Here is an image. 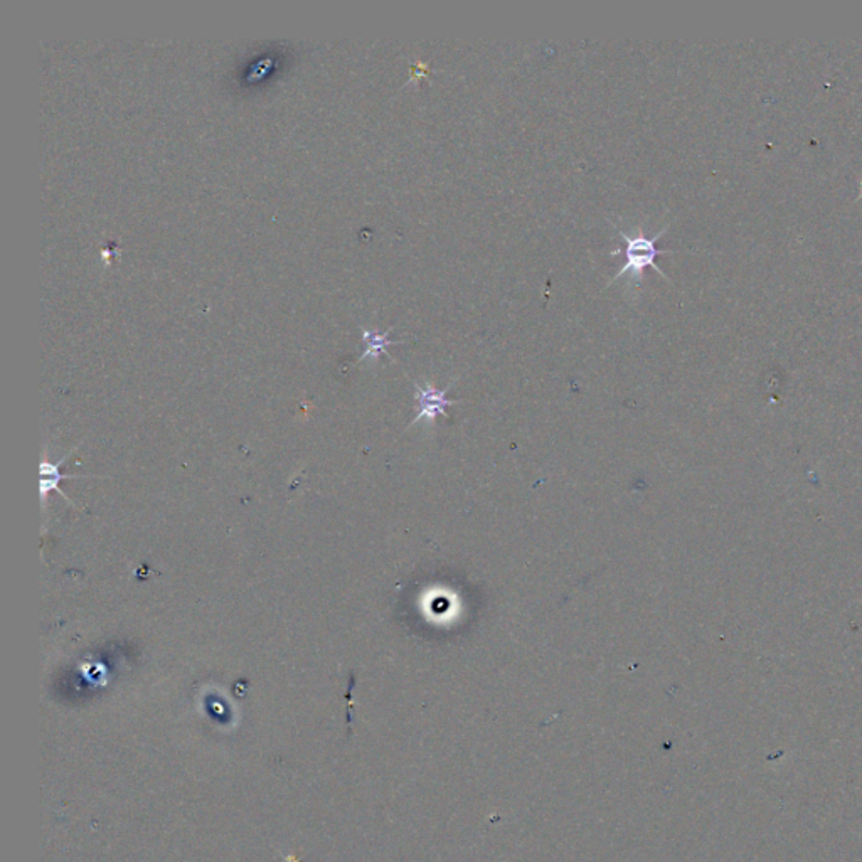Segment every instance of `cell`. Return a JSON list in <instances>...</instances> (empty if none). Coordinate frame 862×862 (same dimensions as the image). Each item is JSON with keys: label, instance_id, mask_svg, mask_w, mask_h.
<instances>
[{"label": "cell", "instance_id": "6da1fadb", "mask_svg": "<svg viewBox=\"0 0 862 862\" xmlns=\"http://www.w3.org/2000/svg\"><path fill=\"white\" fill-rule=\"evenodd\" d=\"M665 232H667V226H665L664 229H661V232H659L658 235L652 236V238H647V236L644 235V233H639V235L630 236L627 235V233H625L624 229H619V235L622 236V238H624L625 248L624 250H622V248H619V250L613 251L612 254L613 257H616V254L624 253L627 260H625L624 266H622V268L619 270V273H616L612 282L619 280V278L622 277V275H625V273H632V275H634L635 278H642L644 270H646L647 266H650V268L655 270V272H658L659 275H662V277L667 278L669 280L667 275H665V273L662 272L661 266H659L658 263H655V258H658L659 254L676 253V250H667V248H658V245H655L658 243V239L661 238V236L664 235Z\"/></svg>", "mask_w": 862, "mask_h": 862}, {"label": "cell", "instance_id": "7a4b0ae2", "mask_svg": "<svg viewBox=\"0 0 862 862\" xmlns=\"http://www.w3.org/2000/svg\"><path fill=\"white\" fill-rule=\"evenodd\" d=\"M450 388H452V385H448L445 389H437L435 386L429 385V383H425L423 388L422 386L415 385L418 415L410 423V426L416 425L420 420H428V422L434 425L438 416H447V411L445 410H447L448 407L457 404V401L448 400L447 398V392Z\"/></svg>", "mask_w": 862, "mask_h": 862}, {"label": "cell", "instance_id": "3957f363", "mask_svg": "<svg viewBox=\"0 0 862 862\" xmlns=\"http://www.w3.org/2000/svg\"><path fill=\"white\" fill-rule=\"evenodd\" d=\"M63 462H64V457L63 459L60 460V462L57 463V465H53V463H48V462L41 463V469H39V472H41L42 475L41 497L46 501V497H48V494L53 492V490H57V492H60L61 496H63L64 499H66V501L70 502V504L75 505L73 504L72 499H70V497H67L66 494H64L63 490L60 489V482L64 480V478H79V477H70V475H61L60 465Z\"/></svg>", "mask_w": 862, "mask_h": 862}, {"label": "cell", "instance_id": "277c9868", "mask_svg": "<svg viewBox=\"0 0 862 862\" xmlns=\"http://www.w3.org/2000/svg\"><path fill=\"white\" fill-rule=\"evenodd\" d=\"M362 339L366 342V351L362 354L361 361L362 359H376L382 354H388L386 349H388L391 343H396L395 340L389 339V330L385 334L376 333V330H364V333H362Z\"/></svg>", "mask_w": 862, "mask_h": 862}]
</instances>
